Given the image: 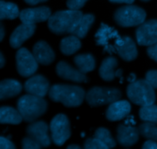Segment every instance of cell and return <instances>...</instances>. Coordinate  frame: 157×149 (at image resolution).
I'll list each match as a JSON object with an SVG mask.
<instances>
[{"instance_id": "6da1fadb", "label": "cell", "mask_w": 157, "mask_h": 149, "mask_svg": "<svg viewBox=\"0 0 157 149\" xmlns=\"http://www.w3.org/2000/svg\"><path fill=\"white\" fill-rule=\"evenodd\" d=\"M48 95L54 102L62 103L66 107H78L85 98V91L81 87L56 84L50 87Z\"/></svg>"}, {"instance_id": "7a4b0ae2", "label": "cell", "mask_w": 157, "mask_h": 149, "mask_svg": "<svg viewBox=\"0 0 157 149\" xmlns=\"http://www.w3.org/2000/svg\"><path fill=\"white\" fill-rule=\"evenodd\" d=\"M82 16L81 11H58L51 15L48 20V26L49 30L56 35L71 34Z\"/></svg>"}, {"instance_id": "3957f363", "label": "cell", "mask_w": 157, "mask_h": 149, "mask_svg": "<svg viewBox=\"0 0 157 149\" xmlns=\"http://www.w3.org/2000/svg\"><path fill=\"white\" fill-rule=\"evenodd\" d=\"M17 109L23 120L33 122L47 111L48 103L42 97L26 94L18 99Z\"/></svg>"}, {"instance_id": "277c9868", "label": "cell", "mask_w": 157, "mask_h": 149, "mask_svg": "<svg viewBox=\"0 0 157 149\" xmlns=\"http://www.w3.org/2000/svg\"><path fill=\"white\" fill-rule=\"evenodd\" d=\"M127 95L132 102L141 106L153 105L156 101L154 88L147 80L130 83L127 87Z\"/></svg>"}, {"instance_id": "5b68a950", "label": "cell", "mask_w": 157, "mask_h": 149, "mask_svg": "<svg viewBox=\"0 0 157 149\" xmlns=\"http://www.w3.org/2000/svg\"><path fill=\"white\" fill-rule=\"evenodd\" d=\"M146 17L147 13L142 8L132 5L119 8L113 15L117 24L124 28L140 25Z\"/></svg>"}, {"instance_id": "8992f818", "label": "cell", "mask_w": 157, "mask_h": 149, "mask_svg": "<svg viewBox=\"0 0 157 149\" xmlns=\"http://www.w3.org/2000/svg\"><path fill=\"white\" fill-rule=\"evenodd\" d=\"M121 98V92L113 87H94L90 89L85 96L87 103L93 107L111 104Z\"/></svg>"}, {"instance_id": "52a82bcc", "label": "cell", "mask_w": 157, "mask_h": 149, "mask_svg": "<svg viewBox=\"0 0 157 149\" xmlns=\"http://www.w3.org/2000/svg\"><path fill=\"white\" fill-rule=\"evenodd\" d=\"M52 139L58 146H61L71 136L70 122L67 116L58 114L52 119L50 123Z\"/></svg>"}, {"instance_id": "ba28073f", "label": "cell", "mask_w": 157, "mask_h": 149, "mask_svg": "<svg viewBox=\"0 0 157 149\" xmlns=\"http://www.w3.org/2000/svg\"><path fill=\"white\" fill-rule=\"evenodd\" d=\"M15 60L17 70L24 77L32 76L38 70V61L28 49L20 48L15 55Z\"/></svg>"}, {"instance_id": "9c48e42d", "label": "cell", "mask_w": 157, "mask_h": 149, "mask_svg": "<svg viewBox=\"0 0 157 149\" xmlns=\"http://www.w3.org/2000/svg\"><path fill=\"white\" fill-rule=\"evenodd\" d=\"M136 39L141 46H151L157 43V19L144 21L136 30Z\"/></svg>"}, {"instance_id": "30bf717a", "label": "cell", "mask_w": 157, "mask_h": 149, "mask_svg": "<svg viewBox=\"0 0 157 149\" xmlns=\"http://www.w3.org/2000/svg\"><path fill=\"white\" fill-rule=\"evenodd\" d=\"M121 36L118 34L117 31L115 30L113 28L102 23L95 35V40L98 45L103 47L104 52L113 54L115 53L116 50L114 45L111 44V41L115 42Z\"/></svg>"}, {"instance_id": "8fae6325", "label": "cell", "mask_w": 157, "mask_h": 149, "mask_svg": "<svg viewBox=\"0 0 157 149\" xmlns=\"http://www.w3.org/2000/svg\"><path fill=\"white\" fill-rule=\"evenodd\" d=\"M26 132L29 137L39 144L41 148H47L51 145L48 125L44 121L32 122L27 127Z\"/></svg>"}, {"instance_id": "7c38bea8", "label": "cell", "mask_w": 157, "mask_h": 149, "mask_svg": "<svg viewBox=\"0 0 157 149\" xmlns=\"http://www.w3.org/2000/svg\"><path fill=\"white\" fill-rule=\"evenodd\" d=\"M51 15L52 12L48 7L41 6L23 9L19 13V18L23 24H35L36 23L47 21Z\"/></svg>"}, {"instance_id": "4fadbf2b", "label": "cell", "mask_w": 157, "mask_h": 149, "mask_svg": "<svg viewBox=\"0 0 157 149\" xmlns=\"http://www.w3.org/2000/svg\"><path fill=\"white\" fill-rule=\"evenodd\" d=\"M117 53L123 60L132 61L137 58L138 51L133 40L128 36L120 37L114 43Z\"/></svg>"}, {"instance_id": "5bb4252c", "label": "cell", "mask_w": 157, "mask_h": 149, "mask_svg": "<svg viewBox=\"0 0 157 149\" xmlns=\"http://www.w3.org/2000/svg\"><path fill=\"white\" fill-rule=\"evenodd\" d=\"M25 90L29 94L44 97L50 90L49 82L42 75H35L29 78L25 84Z\"/></svg>"}, {"instance_id": "9a60e30c", "label": "cell", "mask_w": 157, "mask_h": 149, "mask_svg": "<svg viewBox=\"0 0 157 149\" xmlns=\"http://www.w3.org/2000/svg\"><path fill=\"white\" fill-rule=\"evenodd\" d=\"M56 73L59 77L75 83H87L88 81V78L84 73L65 61L58 62L56 66Z\"/></svg>"}, {"instance_id": "2e32d148", "label": "cell", "mask_w": 157, "mask_h": 149, "mask_svg": "<svg viewBox=\"0 0 157 149\" xmlns=\"http://www.w3.org/2000/svg\"><path fill=\"white\" fill-rule=\"evenodd\" d=\"M36 29L35 24H21L18 25L12 33L9 39L11 47L13 48H18L21 44L30 38L35 33Z\"/></svg>"}, {"instance_id": "e0dca14e", "label": "cell", "mask_w": 157, "mask_h": 149, "mask_svg": "<svg viewBox=\"0 0 157 149\" xmlns=\"http://www.w3.org/2000/svg\"><path fill=\"white\" fill-rule=\"evenodd\" d=\"M140 132L136 127L121 124L117 127V139L121 145L130 147L136 144L139 139Z\"/></svg>"}, {"instance_id": "ac0fdd59", "label": "cell", "mask_w": 157, "mask_h": 149, "mask_svg": "<svg viewBox=\"0 0 157 149\" xmlns=\"http://www.w3.org/2000/svg\"><path fill=\"white\" fill-rule=\"evenodd\" d=\"M131 110V106L128 101L117 100L112 102L106 111V118L109 121L115 122L127 117Z\"/></svg>"}, {"instance_id": "d6986e66", "label": "cell", "mask_w": 157, "mask_h": 149, "mask_svg": "<svg viewBox=\"0 0 157 149\" xmlns=\"http://www.w3.org/2000/svg\"><path fill=\"white\" fill-rule=\"evenodd\" d=\"M32 54L38 64L42 65H49L55 59V52L51 46L44 41H38L34 45Z\"/></svg>"}, {"instance_id": "ffe728a7", "label": "cell", "mask_w": 157, "mask_h": 149, "mask_svg": "<svg viewBox=\"0 0 157 149\" xmlns=\"http://www.w3.org/2000/svg\"><path fill=\"white\" fill-rule=\"evenodd\" d=\"M21 90L22 86L16 80H3L0 81V100L18 96Z\"/></svg>"}, {"instance_id": "44dd1931", "label": "cell", "mask_w": 157, "mask_h": 149, "mask_svg": "<svg viewBox=\"0 0 157 149\" xmlns=\"http://www.w3.org/2000/svg\"><path fill=\"white\" fill-rule=\"evenodd\" d=\"M118 66V61L113 57H107L101 63L99 69L100 76L105 81H112L115 79V68Z\"/></svg>"}, {"instance_id": "7402d4cb", "label": "cell", "mask_w": 157, "mask_h": 149, "mask_svg": "<svg viewBox=\"0 0 157 149\" xmlns=\"http://www.w3.org/2000/svg\"><path fill=\"white\" fill-rule=\"evenodd\" d=\"M23 120L18 110L10 106L0 107V123L18 125Z\"/></svg>"}, {"instance_id": "603a6c76", "label": "cell", "mask_w": 157, "mask_h": 149, "mask_svg": "<svg viewBox=\"0 0 157 149\" xmlns=\"http://www.w3.org/2000/svg\"><path fill=\"white\" fill-rule=\"evenodd\" d=\"M95 20L94 15L92 14H85L83 15L80 21L75 26V29L72 32L71 35L78 37V38H85L88 33L89 30L91 28Z\"/></svg>"}, {"instance_id": "cb8c5ba5", "label": "cell", "mask_w": 157, "mask_h": 149, "mask_svg": "<svg viewBox=\"0 0 157 149\" xmlns=\"http://www.w3.org/2000/svg\"><path fill=\"white\" fill-rule=\"evenodd\" d=\"M74 62L76 64L78 70L84 74L90 71H93L96 67L95 58L90 54L77 55L74 58Z\"/></svg>"}, {"instance_id": "d4e9b609", "label": "cell", "mask_w": 157, "mask_h": 149, "mask_svg": "<svg viewBox=\"0 0 157 149\" xmlns=\"http://www.w3.org/2000/svg\"><path fill=\"white\" fill-rule=\"evenodd\" d=\"M81 47V42L78 37L75 35L63 38L60 44L61 51L64 55H71L78 51Z\"/></svg>"}, {"instance_id": "484cf974", "label": "cell", "mask_w": 157, "mask_h": 149, "mask_svg": "<svg viewBox=\"0 0 157 149\" xmlns=\"http://www.w3.org/2000/svg\"><path fill=\"white\" fill-rule=\"evenodd\" d=\"M18 7L15 3L0 0V21L4 19H15L19 16Z\"/></svg>"}, {"instance_id": "4316f807", "label": "cell", "mask_w": 157, "mask_h": 149, "mask_svg": "<svg viewBox=\"0 0 157 149\" xmlns=\"http://www.w3.org/2000/svg\"><path fill=\"white\" fill-rule=\"evenodd\" d=\"M139 115L141 120L157 125V106L153 104L142 106L140 110Z\"/></svg>"}, {"instance_id": "83f0119b", "label": "cell", "mask_w": 157, "mask_h": 149, "mask_svg": "<svg viewBox=\"0 0 157 149\" xmlns=\"http://www.w3.org/2000/svg\"><path fill=\"white\" fill-rule=\"evenodd\" d=\"M94 138L104 144L109 149L113 148L117 145L116 141L112 137L110 131L105 128L98 129L95 132Z\"/></svg>"}, {"instance_id": "f1b7e54d", "label": "cell", "mask_w": 157, "mask_h": 149, "mask_svg": "<svg viewBox=\"0 0 157 149\" xmlns=\"http://www.w3.org/2000/svg\"><path fill=\"white\" fill-rule=\"evenodd\" d=\"M140 134L146 139L152 141H157V125L151 122H144L139 127Z\"/></svg>"}, {"instance_id": "f546056e", "label": "cell", "mask_w": 157, "mask_h": 149, "mask_svg": "<svg viewBox=\"0 0 157 149\" xmlns=\"http://www.w3.org/2000/svg\"><path fill=\"white\" fill-rule=\"evenodd\" d=\"M84 149H109L104 144L100 142L95 138L87 139L85 141L84 145Z\"/></svg>"}, {"instance_id": "4dcf8cb0", "label": "cell", "mask_w": 157, "mask_h": 149, "mask_svg": "<svg viewBox=\"0 0 157 149\" xmlns=\"http://www.w3.org/2000/svg\"><path fill=\"white\" fill-rule=\"evenodd\" d=\"M22 149H41V145L30 137H25L22 139Z\"/></svg>"}, {"instance_id": "1f68e13d", "label": "cell", "mask_w": 157, "mask_h": 149, "mask_svg": "<svg viewBox=\"0 0 157 149\" xmlns=\"http://www.w3.org/2000/svg\"><path fill=\"white\" fill-rule=\"evenodd\" d=\"M87 1L88 0H67L66 4L67 8L71 10L79 11V9L84 7Z\"/></svg>"}, {"instance_id": "d6a6232c", "label": "cell", "mask_w": 157, "mask_h": 149, "mask_svg": "<svg viewBox=\"0 0 157 149\" xmlns=\"http://www.w3.org/2000/svg\"><path fill=\"white\" fill-rule=\"evenodd\" d=\"M146 80L154 89H157V70H149L146 74Z\"/></svg>"}, {"instance_id": "836d02e7", "label": "cell", "mask_w": 157, "mask_h": 149, "mask_svg": "<svg viewBox=\"0 0 157 149\" xmlns=\"http://www.w3.org/2000/svg\"><path fill=\"white\" fill-rule=\"evenodd\" d=\"M0 149H16L15 145L7 138L0 136Z\"/></svg>"}, {"instance_id": "e575fe53", "label": "cell", "mask_w": 157, "mask_h": 149, "mask_svg": "<svg viewBox=\"0 0 157 149\" xmlns=\"http://www.w3.org/2000/svg\"><path fill=\"white\" fill-rule=\"evenodd\" d=\"M147 54L151 59L157 62V43L150 46L147 49Z\"/></svg>"}, {"instance_id": "d590c367", "label": "cell", "mask_w": 157, "mask_h": 149, "mask_svg": "<svg viewBox=\"0 0 157 149\" xmlns=\"http://www.w3.org/2000/svg\"><path fill=\"white\" fill-rule=\"evenodd\" d=\"M142 149H157V143L155 141H147L143 145Z\"/></svg>"}, {"instance_id": "8d00e7d4", "label": "cell", "mask_w": 157, "mask_h": 149, "mask_svg": "<svg viewBox=\"0 0 157 149\" xmlns=\"http://www.w3.org/2000/svg\"><path fill=\"white\" fill-rule=\"evenodd\" d=\"M27 4L31 5V6H35V5L38 4V3L41 2H47L48 0H24Z\"/></svg>"}, {"instance_id": "74e56055", "label": "cell", "mask_w": 157, "mask_h": 149, "mask_svg": "<svg viewBox=\"0 0 157 149\" xmlns=\"http://www.w3.org/2000/svg\"><path fill=\"white\" fill-rule=\"evenodd\" d=\"M113 3H126V4H132L135 0H109Z\"/></svg>"}, {"instance_id": "f35d334b", "label": "cell", "mask_w": 157, "mask_h": 149, "mask_svg": "<svg viewBox=\"0 0 157 149\" xmlns=\"http://www.w3.org/2000/svg\"><path fill=\"white\" fill-rule=\"evenodd\" d=\"M5 34H6V31H5L4 25H3L2 23L0 21V42L3 40L5 37Z\"/></svg>"}, {"instance_id": "ab89813d", "label": "cell", "mask_w": 157, "mask_h": 149, "mask_svg": "<svg viewBox=\"0 0 157 149\" xmlns=\"http://www.w3.org/2000/svg\"><path fill=\"white\" fill-rule=\"evenodd\" d=\"M6 64V59L4 58V55L2 54L1 51H0V69L2 68Z\"/></svg>"}, {"instance_id": "60d3db41", "label": "cell", "mask_w": 157, "mask_h": 149, "mask_svg": "<svg viewBox=\"0 0 157 149\" xmlns=\"http://www.w3.org/2000/svg\"><path fill=\"white\" fill-rule=\"evenodd\" d=\"M122 73H123L122 70H117V71H116V76H117V77H120V78H121V79L123 80Z\"/></svg>"}, {"instance_id": "b9f144b4", "label": "cell", "mask_w": 157, "mask_h": 149, "mask_svg": "<svg viewBox=\"0 0 157 149\" xmlns=\"http://www.w3.org/2000/svg\"><path fill=\"white\" fill-rule=\"evenodd\" d=\"M128 80L130 81V83L132 82H134L135 80H136V76H135V74H133V73H131L130 76V77L128 78Z\"/></svg>"}, {"instance_id": "7bdbcfd3", "label": "cell", "mask_w": 157, "mask_h": 149, "mask_svg": "<svg viewBox=\"0 0 157 149\" xmlns=\"http://www.w3.org/2000/svg\"><path fill=\"white\" fill-rule=\"evenodd\" d=\"M67 149H82V148L77 145H71L67 147Z\"/></svg>"}, {"instance_id": "ee69618b", "label": "cell", "mask_w": 157, "mask_h": 149, "mask_svg": "<svg viewBox=\"0 0 157 149\" xmlns=\"http://www.w3.org/2000/svg\"><path fill=\"white\" fill-rule=\"evenodd\" d=\"M141 1H143V2H149V1H150V0H141Z\"/></svg>"}]
</instances>
